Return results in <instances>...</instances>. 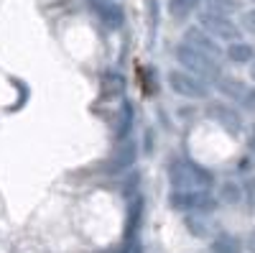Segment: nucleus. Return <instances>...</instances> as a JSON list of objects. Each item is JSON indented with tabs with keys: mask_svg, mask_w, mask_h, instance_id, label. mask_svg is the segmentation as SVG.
<instances>
[{
	"mask_svg": "<svg viewBox=\"0 0 255 253\" xmlns=\"http://www.w3.org/2000/svg\"><path fill=\"white\" fill-rule=\"evenodd\" d=\"M186 41H189V46L199 49L202 54H207V56H212V59H217V56H220V49H217V44H215V41H212L209 36H204L202 31H189Z\"/></svg>",
	"mask_w": 255,
	"mask_h": 253,
	"instance_id": "8",
	"label": "nucleus"
},
{
	"mask_svg": "<svg viewBox=\"0 0 255 253\" xmlns=\"http://www.w3.org/2000/svg\"><path fill=\"white\" fill-rule=\"evenodd\" d=\"M245 26H248L253 33H255V10H253V13H248V18H245Z\"/></svg>",
	"mask_w": 255,
	"mask_h": 253,
	"instance_id": "14",
	"label": "nucleus"
},
{
	"mask_svg": "<svg viewBox=\"0 0 255 253\" xmlns=\"http://www.w3.org/2000/svg\"><path fill=\"white\" fill-rule=\"evenodd\" d=\"M240 108H243L245 113L255 115V87H250V90H248V95L240 100Z\"/></svg>",
	"mask_w": 255,
	"mask_h": 253,
	"instance_id": "12",
	"label": "nucleus"
},
{
	"mask_svg": "<svg viewBox=\"0 0 255 253\" xmlns=\"http://www.w3.org/2000/svg\"><path fill=\"white\" fill-rule=\"evenodd\" d=\"M227 56H230V61H235V64H245V61L253 59V49L248 44H232Z\"/></svg>",
	"mask_w": 255,
	"mask_h": 253,
	"instance_id": "10",
	"label": "nucleus"
},
{
	"mask_svg": "<svg viewBox=\"0 0 255 253\" xmlns=\"http://www.w3.org/2000/svg\"><path fill=\"white\" fill-rule=\"evenodd\" d=\"M209 26H212V31H215L217 36H225V38H232V36H238V31L232 28L227 20H220V18H212L209 20Z\"/></svg>",
	"mask_w": 255,
	"mask_h": 253,
	"instance_id": "11",
	"label": "nucleus"
},
{
	"mask_svg": "<svg viewBox=\"0 0 255 253\" xmlns=\"http://www.w3.org/2000/svg\"><path fill=\"white\" fill-rule=\"evenodd\" d=\"M245 197V189L238 179H225L220 184V192H217V200L225 202V205H240Z\"/></svg>",
	"mask_w": 255,
	"mask_h": 253,
	"instance_id": "7",
	"label": "nucleus"
},
{
	"mask_svg": "<svg viewBox=\"0 0 255 253\" xmlns=\"http://www.w3.org/2000/svg\"><path fill=\"white\" fill-rule=\"evenodd\" d=\"M245 143H248V151L255 154V123L248 128V136H245Z\"/></svg>",
	"mask_w": 255,
	"mask_h": 253,
	"instance_id": "13",
	"label": "nucleus"
},
{
	"mask_svg": "<svg viewBox=\"0 0 255 253\" xmlns=\"http://www.w3.org/2000/svg\"><path fill=\"white\" fill-rule=\"evenodd\" d=\"M217 90H220V95H225L230 102H238V105H240V100L248 95L250 87H248L243 79H238V77H220Z\"/></svg>",
	"mask_w": 255,
	"mask_h": 253,
	"instance_id": "6",
	"label": "nucleus"
},
{
	"mask_svg": "<svg viewBox=\"0 0 255 253\" xmlns=\"http://www.w3.org/2000/svg\"><path fill=\"white\" fill-rule=\"evenodd\" d=\"M250 74H253V79H255V61H253V67H250Z\"/></svg>",
	"mask_w": 255,
	"mask_h": 253,
	"instance_id": "15",
	"label": "nucleus"
},
{
	"mask_svg": "<svg viewBox=\"0 0 255 253\" xmlns=\"http://www.w3.org/2000/svg\"><path fill=\"white\" fill-rule=\"evenodd\" d=\"M168 177L176 189H209L215 177L212 172H207L204 166L189 161V159H176L168 166Z\"/></svg>",
	"mask_w": 255,
	"mask_h": 253,
	"instance_id": "1",
	"label": "nucleus"
},
{
	"mask_svg": "<svg viewBox=\"0 0 255 253\" xmlns=\"http://www.w3.org/2000/svg\"><path fill=\"white\" fill-rule=\"evenodd\" d=\"M209 248H212V253H243V243H240V238L227 236V233L217 236L215 241H212Z\"/></svg>",
	"mask_w": 255,
	"mask_h": 253,
	"instance_id": "9",
	"label": "nucleus"
},
{
	"mask_svg": "<svg viewBox=\"0 0 255 253\" xmlns=\"http://www.w3.org/2000/svg\"><path fill=\"white\" fill-rule=\"evenodd\" d=\"M217 197L209 189H174L168 205L179 213H207V210L217 207Z\"/></svg>",
	"mask_w": 255,
	"mask_h": 253,
	"instance_id": "2",
	"label": "nucleus"
},
{
	"mask_svg": "<svg viewBox=\"0 0 255 253\" xmlns=\"http://www.w3.org/2000/svg\"><path fill=\"white\" fill-rule=\"evenodd\" d=\"M168 87L174 90V95L184 100H207L209 87L199 74H191L186 69H171L168 72Z\"/></svg>",
	"mask_w": 255,
	"mask_h": 253,
	"instance_id": "3",
	"label": "nucleus"
},
{
	"mask_svg": "<svg viewBox=\"0 0 255 253\" xmlns=\"http://www.w3.org/2000/svg\"><path fill=\"white\" fill-rule=\"evenodd\" d=\"M176 56H179V61L184 64V69L186 72H191V74H207V77H222V72L217 69V64H215V59L212 56H207V54H202L199 49H194V46H189V44H184V46H179L176 49Z\"/></svg>",
	"mask_w": 255,
	"mask_h": 253,
	"instance_id": "5",
	"label": "nucleus"
},
{
	"mask_svg": "<svg viewBox=\"0 0 255 253\" xmlns=\"http://www.w3.org/2000/svg\"><path fill=\"white\" fill-rule=\"evenodd\" d=\"M207 115L215 123H220L230 136H240L243 128H245L240 110L232 108L230 100H207Z\"/></svg>",
	"mask_w": 255,
	"mask_h": 253,
	"instance_id": "4",
	"label": "nucleus"
}]
</instances>
